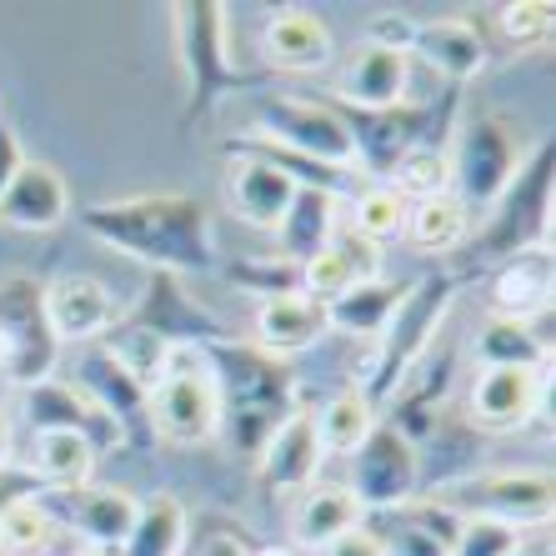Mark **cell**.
<instances>
[{"label":"cell","mask_w":556,"mask_h":556,"mask_svg":"<svg viewBox=\"0 0 556 556\" xmlns=\"http://www.w3.org/2000/svg\"><path fill=\"white\" fill-rule=\"evenodd\" d=\"M96 466H101V452H96L86 437H76V431H36V437H30L26 471L46 492L86 486V481H96Z\"/></svg>","instance_id":"obj_30"},{"label":"cell","mask_w":556,"mask_h":556,"mask_svg":"<svg viewBox=\"0 0 556 556\" xmlns=\"http://www.w3.org/2000/svg\"><path fill=\"white\" fill-rule=\"evenodd\" d=\"M366 511L362 502L351 496V486H306V496L296 502V511H291V536H296V546H306V552H321L326 542H337L341 531L362 527Z\"/></svg>","instance_id":"obj_31"},{"label":"cell","mask_w":556,"mask_h":556,"mask_svg":"<svg viewBox=\"0 0 556 556\" xmlns=\"http://www.w3.org/2000/svg\"><path fill=\"white\" fill-rule=\"evenodd\" d=\"M511 556H552V552H546V542H536V546H517Z\"/></svg>","instance_id":"obj_47"},{"label":"cell","mask_w":556,"mask_h":556,"mask_svg":"<svg viewBox=\"0 0 556 556\" xmlns=\"http://www.w3.org/2000/svg\"><path fill=\"white\" fill-rule=\"evenodd\" d=\"M256 346L266 356L291 362L296 351H311L326 337V306L311 301L306 291H281V296H261L256 301Z\"/></svg>","instance_id":"obj_24"},{"label":"cell","mask_w":556,"mask_h":556,"mask_svg":"<svg viewBox=\"0 0 556 556\" xmlns=\"http://www.w3.org/2000/svg\"><path fill=\"white\" fill-rule=\"evenodd\" d=\"M552 181H556V151L552 141H542L521 161L517 181L486 206L481 231L456 247V266H452L456 281L466 286L471 276L496 271L502 261L521 256V251L552 247V195H556Z\"/></svg>","instance_id":"obj_3"},{"label":"cell","mask_w":556,"mask_h":556,"mask_svg":"<svg viewBox=\"0 0 556 556\" xmlns=\"http://www.w3.org/2000/svg\"><path fill=\"white\" fill-rule=\"evenodd\" d=\"M351 462H356L351 466V496L362 502L366 517L421 496V456H416L412 441H406L402 431H391L381 416H376L371 437H366V446L351 456Z\"/></svg>","instance_id":"obj_13"},{"label":"cell","mask_w":556,"mask_h":556,"mask_svg":"<svg viewBox=\"0 0 556 556\" xmlns=\"http://www.w3.org/2000/svg\"><path fill=\"white\" fill-rule=\"evenodd\" d=\"M55 542L51 517L40 511L36 496L15 502L0 511V556H46Z\"/></svg>","instance_id":"obj_36"},{"label":"cell","mask_w":556,"mask_h":556,"mask_svg":"<svg viewBox=\"0 0 556 556\" xmlns=\"http://www.w3.org/2000/svg\"><path fill=\"white\" fill-rule=\"evenodd\" d=\"M311 556H387V552H381V542H376V531L362 521V527L341 531L337 542H326L321 552H311Z\"/></svg>","instance_id":"obj_42"},{"label":"cell","mask_w":556,"mask_h":556,"mask_svg":"<svg viewBox=\"0 0 556 556\" xmlns=\"http://www.w3.org/2000/svg\"><path fill=\"white\" fill-rule=\"evenodd\" d=\"M40 511L51 517L55 531H71L80 546H101V552H116L126 542L130 521H136V496L121 492V486H101V481H86V486H61V492H40L36 496Z\"/></svg>","instance_id":"obj_14"},{"label":"cell","mask_w":556,"mask_h":556,"mask_svg":"<svg viewBox=\"0 0 556 556\" xmlns=\"http://www.w3.org/2000/svg\"><path fill=\"white\" fill-rule=\"evenodd\" d=\"M462 291L452 271H427L421 281H412L406 301L396 306V316L387 321V331L371 341V351L362 356V371H356V396H362L371 412L391 406V396L402 391V381L421 366V356L431 351L437 331L452 316V301Z\"/></svg>","instance_id":"obj_4"},{"label":"cell","mask_w":556,"mask_h":556,"mask_svg":"<svg viewBox=\"0 0 556 556\" xmlns=\"http://www.w3.org/2000/svg\"><path fill=\"white\" fill-rule=\"evenodd\" d=\"M251 116H256L251 136H266V141L306 155L316 166L356 170L351 136L326 101H311V96H261V101L251 105Z\"/></svg>","instance_id":"obj_9"},{"label":"cell","mask_w":556,"mask_h":556,"mask_svg":"<svg viewBox=\"0 0 556 556\" xmlns=\"http://www.w3.org/2000/svg\"><path fill=\"white\" fill-rule=\"evenodd\" d=\"M15 456V431H11V416L0 412V466H11Z\"/></svg>","instance_id":"obj_46"},{"label":"cell","mask_w":556,"mask_h":556,"mask_svg":"<svg viewBox=\"0 0 556 556\" xmlns=\"http://www.w3.org/2000/svg\"><path fill=\"white\" fill-rule=\"evenodd\" d=\"M556 296V256L552 247H531L521 256L502 261L496 271H486V311L496 321H536L552 316Z\"/></svg>","instance_id":"obj_17"},{"label":"cell","mask_w":556,"mask_h":556,"mask_svg":"<svg viewBox=\"0 0 556 556\" xmlns=\"http://www.w3.org/2000/svg\"><path fill=\"white\" fill-rule=\"evenodd\" d=\"M236 286H251L261 296H281V291H301V266L296 261H236L231 271Z\"/></svg>","instance_id":"obj_39"},{"label":"cell","mask_w":556,"mask_h":556,"mask_svg":"<svg viewBox=\"0 0 556 556\" xmlns=\"http://www.w3.org/2000/svg\"><path fill=\"white\" fill-rule=\"evenodd\" d=\"M452 195L462 201L466 211H486L496 201V195L506 191V186L517 181L521 161H527V151H521L517 130L506 126L502 116H481L471 121V126L462 130L452 141Z\"/></svg>","instance_id":"obj_10"},{"label":"cell","mask_w":556,"mask_h":556,"mask_svg":"<svg viewBox=\"0 0 556 556\" xmlns=\"http://www.w3.org/2000/svg\"><path fill=\"white\" fill-rule=\"evenodd\" d=\"M71 387H76L80 396H86V402H91L96 412H101L105 421L121 431V441H126V446H136V452H151V446H155L151 387H146L141 376H130L126 366H121L116 356L101 346V341L80 346L76 366H71Z\"/></svg>","instance_id":"obj_11"},{"label":"cell","mask_w":556,"mask_h":556,"mask_svg":"<svg viewBox=\"0 0 556 556\" xmlns=\"http://www.w3.org/2000/svg\"><path fill=\"white\" fill-rule=\"evenodd\" d=\"M517 546H521V531L502 527V521L466 517V521H462V531H456L452 556H511Z\"/></svg>","instance_id":"obj_38"},{"label":"cell","mask_w":556,"mask_h":556,"mask_svg":"<svg viewBox=\"0 0 556 556\" xmlns=\"http://www.w3.org/2000/svg\"><path fill=\"white\" fill-rule=\"evenodd\" d=\"M65 556H111V552H101V546H76V552H65Z\"/></svg>","instance_id":"obj_48"},{"label":"cell","mask_w":556,"mask_h":556,"mask_svg":"<svg viewBox=\"0 0 556 556\" xmlns=\"http://www.w3.org/2000/svg\"><path fill=\"white\" fill-rule=\"evenodd\" d=\"M341 226V195L311 191V186H296L291 206H286L281 226H276V241H281V256L306 266L316 251L331 247V236Z\"/></svg>","instance_id":"obj_27"},{"label":"cell","mask_w":556,"mask_h":556,"mask_svg":"<svg viewBox=\"0 0 556 556\" xmlns=\"http://www.w3.org/2000/svg\"><path fill=\"white\" fill-rule=\"evenodd\" d=\"M552 316H536V321H496L486 316L471 341L481 366H517V371H546L552 362V337H546Z\"/></svg>","instance_id":"obj_29"},{"label":"cell","mask_w":556,"mask_h":556,"mask_svg":"<svg viewBox=\"0 0 556 556\" xmlns=\"http://www.w3.org/2000/svg\"><path fill=\"white\" fill-rule=\"evenodd\" d=\"M126 321L141 326V331H151L155 341H166L170 351L236 341L231 326L220 321L216 311L195 306L191 291L181 286V276H170V271H146V291H141V301L126 311Z\"/></svg>","instance_id":"obj_12"},{"label":"cell","mask_w":556,"mask_h":556,"mask_svg":"<svg viewBox=\"0 0 556 556\" xmlns=\"http://www.w3.org/2000/svg\"><path fill=\"white\" fill-rule=\"evenodd\" d=\"M412 281H356L346 296L326 301V331H341V337L356 341H376L387 331V321L396 316V306L406 301Z\"/></svg>","instance_id":"obj_28"},{"label":"cell","mask_w":556,"mask_h":556,"mask_svg":"<svg viewBox=\"0 0 556 556\" xmlns=\"http://www.w3.org/2000/svg\"><path fill=\"white\" fill-rule=\"evenodd\" d=\"M256 556H296V552H281V546H271V552H256Z\"/></svg>","instance_id":"obj_49"},{"label":"cell","mask_w":556,"mask_h":556,"mask_svg":"<svg viewBox=\"0 0 556 556\" xmlns=\"http://www.w3.org/2000/svg\"><path fill=\"white\" fill-rule=\"evenodd\" d=\"M226 195H231V211L247 220V226L276 231L286 206H291V195H296V181H291L286 170L256 161V155H236L231 176H226Z\"/></svg>","instance_id":"obj_26"},{"label":"cell","mask_w":556,"mask_h":556,"mask_svg":"<svg viewBox=\"0 0 556 556\" xmlns=\"http://www.w3.org/2000/svg\"><path fill=\"white\" fill-rule=\"evenodd\" d=\"M351 226H356L362 236H371L376 247H381V241H391V236H402L406 201L391 191L387 181L362 186V191H356V201H351Z\"/></svg>","instance_id":"obj_37"},{"label":"cell","mask_w":556,"mask_h":556,"mask_svg":"<svg viewBox=\"0 0 556 556\" xmlns=\"http://www.w3.org/2000/svg\"><path fill=\"white\" fill-rule=\"evenodd\" d=\"M466 231H471V211L456 195H431V201H412L406 206L402 236L412 241V251H427V256L456 251L466 241Z\"/></svg>","instance_id":"obj_33"},{"label":"cell","mask_w":556,"mask_h":556,"mask_svg":"<svg viewBox=\"0 0 556 556\" xmlns=\"http://www.w3.org/2000/svg\"><path fill=\"white\" fill-rule=\"evenodd\" d=\"M65 216H71V186L61 170L40 161H26L11 191L0 195V226L11 231H55Z\"/></svg>","instance_id":"obj_25"},{"label":"cell","mask_w":556,"mask_h":556,"mask_svg":"<svg viewBox=\"0 0 556 556\" xmlns=\"http://www.w3.org/2000/svg\"><path fill=\"white\" fill-rule=\"evenodd\" d=\"M151 431L170 446H201L220 437V402L201 346H176L151 381Z\"/></svg>","instance_id":"obj_7"},{"label":"cell","mask_w":556,"mask_h":556,"mask_svg":"<svg viewBox=\"0 0 556 556\" xmlns=\"http://www.w3.org/2000/svg\"><path fill=\"white\" fill-rule=\"evenodd\" d=\"M331 55H337L331 26H326L316 11H306V5L271 11V21H266V30H261V61L271 65V71L311 76V71H326Z\"/></svg>","instance_id":"obj_22"},{"label":"cell","mask_w":556,"mask_h":556,"mask_svg":"<svg viewBox=\"0 0 556 556\" xmlns=\"http://www.w3.org/2000/svg\"><path fill=\"white\" fill-rule=\"evenodd\" d=\"M21 421H26L30 431H76V437H86L96 446V452H116V446H126L121 441V431L105 421L101 412H96L86 396H80L71 381H36V387H26V396H21Z\"/></svg>","instance_id":"obj_21"},{"label":"cell","mask_w":556,"mask_h":556,"mask_svg":"<svg viewBox=\"0 0 556 556\" xmlns=\"http://www.w3.org/2000/svg\"><path fill=\"white\" fill-rule=\"evenodd\" d=\"M21 166H26V146H21V136H15L5 121H0V195L11 191V181L21 176Z\"/></svg>","instance_id":"obj_44"},{"label":"cell","mask_w":556,"mask_h":556,"mask_svg":"<svg viewBox=\"0 0 556 556\" xmlns=\"http://www.w3.org/2000/svg\"><path fill=\"white\" fill-rule=\"evenodd\" d=\"M311 416H316V441H321V456H356L366 446V437H371V427H376V412L351 387L337 391L321 412H311Z\"/></svg>","instance_id":"obj_34"},{"label":"cell","mask_w":556,"mask_h":556,"mask_svg":"<svg viewBox=\"0 0 556 556\" xmlns=\"http://www.w3.org/2000/svg\"><path fill=\"white\" fill-rule=\"evenodd\" d=\"M46 321L61 346H91L116 331V296L96 276H61L46 286Z\"/></svg>","instance_id":"obj_19"},{"label":"cell","mask_w":556,"mask_h":556,"mask_svg":"<svg viewBox=\"0 0 556 556\" xmlns=\"http://www.w3.org/2000/svg\"><path fill=\"white\" fill-rule=\"evenodd\" d=\"M366 527L376 531L387 556H452L462 517L446 511L437 496H412V502L391 506V511L366 517Z\"/></svg>","instance_id":"obj_18"},{"label":"cell","mask_w":556,"mask_h":556,"mask_svg":"<svg viewBox=\"0 0 556 556\" xmlns=\"http://www.w3.org/2000/svg\"><path fill=\"white\" fill-rule=\"evenodd\" d=\"M406 91H412V55L362 40L341 65L331 101L362 105V111H391V105H406Z\"/></svg>","instance_id":"obj_20"},{"label":"cell","mask_w":556,"mask_h":556,"mask_svg":"<svg viewBox=\"0 0 556 556\" xmlns=\"http://www.w3.org/2000/svg\"><path fill=\"white\" fill-rule=\"evenodd\" d=\"M170 36L186 65V126L206 121L220 105V96L247 86V71L231 65L226 46V5L220 0H176L170 5Z\"/></svg>","instance_id":"obj_5"},{"label":"cell","mask_w":556,"mask_h":556,"mask_svg":"<svg viewBox=\"0 0 556 556\" xmlns=\"http://www.w3.org/2000/svg\"><path fill=\"white\" fill-rule=\"evenodd\" d=\"M546 371H517V366H481L466 387V427L481 437L521 431L542 412Z\"/></svg>","instance_id":"obj_15"},{"label":"cell","mask_w":556,"mask_h":556,"mask_svg":"<svg viewBox=\"0 0 556 556\" xmlns=\"http://www.w3.org/2000/svg\"><path fill=\"white\" fill-rule=\"evenodd\" d=\"M195 556H256V552H247V542L231 536V531H211L206 542L195 546Z\"/></svg>","instance_id":"obj_45"},{"label":"cell","mask_w":556,"mask_h":556,"mask_svg":"<svg viewBox=\"0 0 556 556\" xmlns=\"http://www.w3.org/2000/svg\"><path fill=\"white\" fill-rule=\"evenodd\" d=\"M80 226L101 247L141 261L146 271L206 276L220 266L211 216L195 195H121V201H96V206H86Z\"/></svg>","instance_id":"obj_1"},{"label":"cell","mask_w":556,"mask_h":556,"mask_svg":"<svg viewBox=\"0 0 556 556\" xmlns=\"http://www.w3.org/2000/svg\"><path fill=\"white\" fill-rule=\"evenodd\" d=\"M552 21H556V11L546 5V0H511V5H502L496 11V26H502V36L506 40H517V46H536V40H546L552 36Z\"/></svg>","instance_id":"obj_40"},{"label":"cell","mask_w":556,"mask_h":556,"mask_svg":"<svg viewBox=\"0 0 556 556\" xmlns=\"http://www.w3.org/2000/svg\"><path fill=\"white\" fill-rule=\"evenodd\" d=\"M46 492V486H40L36 477H30L26 466H0V511H5V506H15V502H26V496H40Z\"/></svg>","instance_id":"obj_43"},{"label":"cell","mask_w":556,"mask_h":556,"mask_svg":"<svg viewBox=\"0 0 556 556\" xmlns=\"http://www.w3.org/2000/svg\"><path fill=\"white\" fill-rule=\"evenodd\" d=\"M220 402V431L241 456H261L281 421L296 412V371L281 356H266L251 341H216L201 346Z\"/></svg>","instance_id":"obj_2"},{"label":"cell","mask_w":556,"mask_h":556,"mask_svg":"<svg viewBox=\"0 0 556 556\" xmlns=\"http://www.w3.org/2000/svg\"><path fill=\"white\" fill-rule=\"evenodd\" d=\"M61 341L46 321V286L30 276L0 281V376H11L26 391L36 381H51Z\"/></svg>","instance_id":"obj_8"},{"label":"cell","mask_w":556,"mask_h":556,"mask_svg":"<svg viewBox=\"0 0 556 556\" xmlns=\"http://www.w3.org/2000/svg\"><path fill=\"white\" fill-rule=\"evenodd\" d=\"M261 462V481H266V492H306L316 486L321 477V441H316V416L311 406H296V412L281 421L271 441H266V452L256 456Z\"/></svg>","instance_id":"obj_23"},{"label":"cell","mask_w":556,"mask_h":556,"mask_svg":"<svg viewBox=\"0 0 556 556\" xmlns=\"http://www.w3.org/2000/svg\"><path fill=\"white\" fill-rule=\"evenodd\" d=\"M186 506L170 492H155L151 502L136 506V521H130L126 542L111 556H181L186 552Z\"/></svg>","instance_id":"obj_32"},{"label":"cell","mask_w":556,"mask_h":556,"mask_svg":"<svg viewBox=\"0 0 556 556\" xmlns=\"http://www.w3.org/2000/svg\"><path fill=\"white\" fill-rule=\"evenodd\" d=\"M387 186L402 195L406 206L412 201H431V195H452V155L441 146H412L396 161V170L387 176Z\"/></svg>","instance_id":"obj_35"},{"label":"cell","mask_w":556,"mask_h":556,"mask_svg":"<svg viewBox=\"0 0 556 556\" xmlns=\"http://www.w3.org/2000/svg\"><path fill=\"white\" fill-rule=\"evenodd\" d=\"M406 55L421 61L427 71H437L441 86L462 91L466 80H477L492 65V40H486L481 26H471L466 15H446V21H416Z\"/></svg>","instance_id":"obj_16"},{"label":"cell","mask_w":556,"mask_h":556,"mask_svg":"<svg viewBox=\"0 0 556 556\" xmlns=\"http://www.w3.org/2000/svg\"><path fill=\"white\" fill-rule=\"evenodd\" d=\"M331 247H337L341 256H346L351 266H356V276H362V281H376V276H381V247H376L371 236L356 231L351 220H341V226H337V236H331Z\"/></svg>","instance_id":"obj_41"},{"label":"cell","mask_w":556,"mask_h":556,"mask_svg":"<svg viewBox=\"0 0 556 556\" xmlns=\"http://www.w3.org/2000/svg\"><path fill=\"white\" fill-rule=\"evenodd\" d=\"M446 511L456 517H481V521H502V527H552L556 517V481L552 471H527V466H477L471 477L446 481L441 492H431Z\"/></svg>","instance_id":"obj_6"}]
</instances>
